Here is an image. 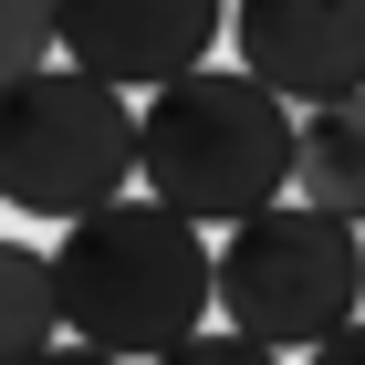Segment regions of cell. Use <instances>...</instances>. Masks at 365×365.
Listing matches in <instances>:
<instances>
[{"label": "cell", "mask_w": 365, "mask_h": 365, "mask_svg": "<svg viewBox=\"0 0 365 365\" xmlns=\"http://www.w3.org/2000/svg\"><path fill=\"white\" fill-rule=\"evenodd\" d=\"M53 282H63V334L105 344V355H168V344L209 334L220 313V251L209 230L157 209V198H115L94 220H73L53 240Z\"/></svg>", "instance_id": "1"}, {"label": "cell", "mask_w": 365, "mask_h": 365, "mask_svg": "<svg viewBox=\"0 0 365 365\" xmlns=\"http://www.w3.org/2000/svg\"><path fill=\"white\" fill-rule=\"evenodd\" d=\"M292 125L303 115L282 105L272 84H251L240 63H209L188 84L146 94V198L178 209L198 230H240L261 209L292 198Z\"/></svg>", "instance_id": "2"}, {"label": "cell", "mask_w": 365, "mask_h": 365, "mask_svg": "<svg viewBox=\"0 0 365 365\" xmlns=\"http://www.w3.org/2000/svg\"><path fill=\"white\" fill-rule=\"evenodd\" d=\"M125 178H146V115H125V94L42 63L31 84L0 94V198L31 220H94L125 198Z\"/></svg>", "instance_id": "3"}, {"label": "cell", "mask_w": 365, "mask_h": 365, "mask_svg": "<svg viewBox=\"0 0 365 365\" xmlns=\"http://www.w3.org/2000/svg\"><path fill=\"white\" fill-rule=\"evenodd\" d=\"M355 313H365V230L355 220H324L303 198H282L261 220L220 230V324L230 334L272 344V355H292V344L313 355Z\"/></svg>", "instance_id": "4"}, {"label": "cell", "mask_w": 365, "mask_h": 365, "mask_svg": "<svg viewBox=\"0 0 365 365\" xmlns=\"http://www.w3.org/2000/svg\"><path fill=\"white\" fill-rule=\"evenodd\" d=\"M63 63L115 94H168L209 73V42L230 31V0H53Z\"/></svg>", "instance_id": "5"}, {"label": "cell", "mask_w": 365, "mask_h": 365, "mask_svg": "<svg viewBox=\"0 0 365 365\" xmlns=\"http://www.w3.org/2000/svg\"><path fill=\"white\" fill-rule=\"evenodd\" d=\"M240 73L282 105H344L365 94V0H230Z\"/></svg>", "instance_id": "6"}, {"label": "cell", "mask_w": 365, "mask_h": 365, "mask_svg": "<svg viewBox=\"0 0 365 365\" xmlns=\"http://www.w3.org/2000/svg\"><path fill=\"white\" fill-rule=\"evenodd\" d=\"M292 198L324 209V220H355L365 230V94L313 105L303 125H292Z\"/></svg>", "instance_id": "7"}, {"label": "cell", "mask_w": 365, "mask_h": 365, "mask_svg": "<svg viewBox=\"0 0 365 365\" xmlns=\"http://www.w3.org/2000/svg\"><path fill=\"white\" fill-rule=\"evenodd\" d=\"M53 334H63V282H53V261L31 251V240H0V365L53 355Z\"/></svg>", "instance_id": "8"}, {"label": "cell", "mask_w": 365, "mask_h": 365, "mask_svg": "<svg viewBox=\"0 0 365 365\" xmlns=\"http://www.w3.org/2000/svg\"><path fill=\"white\" fill-rule=\"evenodd\" d=\"M42 63H63L53 0H0V94H11V84H31Z\"/></svg>", "instance_id": "9"}, {"label": "cell", "mask_w": 365, "mask_h": 365, "mask_svg": "<svg viewBox=\"0 0 365 365\" xmlns=\"http://www.w3.org/2000/svg\"><path fill=\"white\" fill-rule=\"evenodd\" d=\"M157 365H292V355H272V344H251V334H188V344H168Z\"/></svg>", "instance_id": "10"}, {"label": "cell", "mask_w": 365, "mask_h": 365, "mask_svg": "<svg viewBox=\"0 0 365 365\" xmlns=\"http://www.w3.org/2000/svg\"><path fill=\"white\" fill-rule=\"evenodd\" d=\"M303 365H365V313H355V324H344V334H324V344H313Z\"/></svg>", "instance_id": "11"}, {"label": "cell", "mask_w": 365, "mask_h": 365, "mask_svg": "<svg viewBox=\"0 0 365 365\" xmlns=\"http://www.w3.org/2000/svg\"><path fill=\"white\" fill-rule=\"evenodd\" d=\"M31 365H125V355H105V344H53V355H31Z\"/></svg>", "instance_id": "12"}]
</instances>
